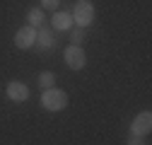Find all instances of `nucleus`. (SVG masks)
Wrapping results in <instances>:
<instances>
[{
    "label": "nucleus",
    "mask_w": 152,
    "mask_h": 145,
    "mask_svg": "<svg viewBox=\"0 0 152 145\" xmlns=\"http://www.w3.org/2000/svg\"><path fill=\"white\" fill-rule=\"evenodd\" d=\"M39 87H41V89H51V87H56V72L44 70L41 75H39Z\"/></svg>",
    "instance_id": "9d476101"
},
{
    "label": "nucleus",
    "mask_w": 152,
    "mask_h": 145,
    "mask_svg": "<svg viewBox=\"0 0 152 145\" xmlns=\"http://www.w3.org/2000/svg\"><path fill=\"white\" fill-rule=\"evenodd\" d=\"M152 131V114L150 111H142V114H138L135 119H133V123H130V135H147Z\"/></svg>",
    "instance_id": "39448f33"
},
{
    "label": "nucleus",
    "mask_w": 152,
    "mask_h": 145,
    "mask_svg": "<svg viewBox=\"0 0 152 145\" xmlns=\"http://www.w3.org/2000/svg\"><path fill=\"white\" fill-rule=\"evenodd\" d=\"M27 24L34 27V29L44 27V12H41V7H31V10L27 12Z\"/></svg>",
    "instance_id": "1a4fd4ad"
},
{
    "label": "nucleus",
    "mask_w": 152,
    "mask_h": 145,
    "mask_svg": "<svg viewBox=\"0 0 152 145\" xmlns=\"http://www.w3.org/2000/svg\"><path fill=\"white\" fill-rule=\"evenodd\" d=\"M15 46L17 48H31V46H36V29L29 27V24L20 27L15 31Z\"/></svg>",
    "instance_id": "20e7f679"
},
{
    "label": "nucleus",
    "mask_w": 152,
    "mask_h": 145,
    "mask_svg": "<svg viewBox=\"0 0 152 145\" xmlns=\"http://www.w3.org/2000/svg\"><path fill=\"white\" fill-rule=\"evenodd\" d=\"M70 15H72V22L77 24L80 29H82V27L94 24V5L89 3V0H77Z\"/></svg>",
    "instance_id": "f03ea898"
},
{
    "label": "nucleus",
    "mask_w": 152,
    "mask_h": 145,
    "mask_svg": "<svg viewBox=\"0 0 152 145\" xmlns=\"http://www.w3.org/2000/svg\"><path fill=\"white\" fill-rule=\"evenodd\" d=\"M58 5H61V0H41V10L56 12V10H58Z\"/></svg>",
    "instance_id": "f8f14e48"
},
{
    "label": "nucleus",
    "mask_w": 152,
    "mask_h": 145,
    "mask_svg": "<svg viewBox=\"0 0 152 145\" xmlns=\"http://www.w3.org/2000/svg\"><path fill=\"white\" fill-rule=\"evenodd\" d=\"M82 39H85V34H82L80 27L70 31V41H72V46H82Z\"/></svg>",
    "instance_id": "9b49d317"
},
{
    "label": "nucleus",
    "mask_w": 152,
    "mask_h": 145,
    "mask_svg": "<svg viewBox=\"0 0 152 145\" xmlns=\"http://www.w3.org/2000/svg\"><path fill=\"white\" fill-rule=\"evenodd\" d=\"M41 106L46 111H63L68 106V94L58 87H51V89H44L41 94Z\"/></svg>",
    "instance_id": "f257e3e1"
},
{
    "label": "nucleus",
    "mask_w": 152,
    "mask_h": 145,
    "mask_svg": "<svg viewBox=\"0 0 152 145\" xmlns=\"http://www.w3.org/2000/svg\"><path fill=\"white\" fill-rule=\"evenodd\" d=\"M63 58H65V65L70 68V70H82L85 65H87V56H85V51H82V46H68L65 51H63Z\"/></svg>",
    "instance_id": "7ed1b4c3"
},
{
    "label": "nucleus",
    "mask_w": 152,
    "mask_h": 145,
    "mask_svg": "<svg viewBox=\"0 0 152 145\" xmlns=\"http://www.w3.org/2000/svg\"><path fill=\"white\" fill-rule=\"evenodd\" d=\"M126 145H145V143H142V138H140V135H130V140H128Z\"/></svg>",
    "instance_id": "ddd939ff"
},
{
    "label": "nucleus",
    "mask_w": 152,
    "mask_h": 145,
    "mask_svg": "<svg viewBox=\"0 0 152 145\" xmlns=\"http://www.w3.org/2000/svg\"><path fill=\"white\" fill-rule=\"evenodd\" d=\"M36 44H39V48L41 51H51V48H56V31L53 29H46V27H39L36 29Z\"/></svg>",
    "instance_id": "0eeeda50"
},
{
    "label": "nucleus",
    "mask_w": 152,
    "mask_h": 145,
    "mask_svg": "<svg viewBox=\"0 0 152 145\" xmlns=\"http://www.w3.org/2000/svg\"><path fill=\"white\" fill-rule=\"evenodd\" d=\"M72 24H75V22H72V15H70V12H63V10L56 12L53 20H51V29H53V31H70Z\"/></svg>",
    "instance_id": "6e6552de"
},
{
    "label": "nucleus",
    "mask_w": 152,
    "mask_h": 145,
    "mask_svg": "<svg viewBox=\"0 0 152 145\" xmlns=\"http://www.w3.org/2000/svg\"><path fill=\"white\" fill-rule=\"evenodd\" d=\"M5 94H7V99H12V102H27V99H29V87H27L24 82H20V80H12V82H7V87H5Z\"/></svg>",
    "instance_id": "423d86ee"
}]
</instances>
